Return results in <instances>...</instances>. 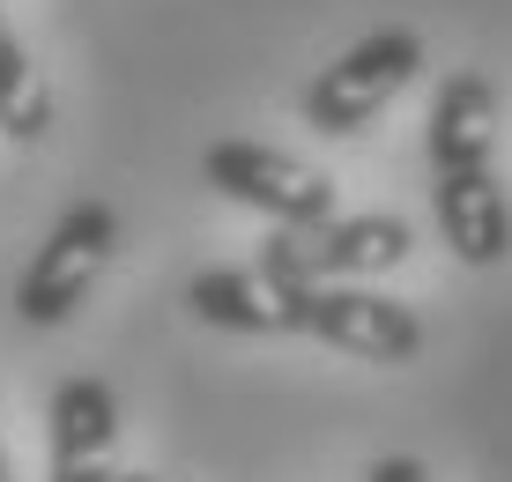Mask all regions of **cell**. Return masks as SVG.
<instances>
[{
  "mask_svg": "<svg viewBox=\"0 0 512 482\" xmlns=\"http://www.w3.org/2000/svg\"><path fill=\"white\" fill-rule=\"evenodd\" d=\"M112 245H119V208L112 201H75L45 230L38 260L15 282V319H23V327H60V319H75V305L97 290Z\"/></svg>",
  "mask_w": 512,
  "mask_h": 482,
  "instance_id": "277c9868",
  "label": "cell"
},
{
  "mask_svg": "<svg viewBox=\"0 0 512 482\" xmlns=\"http://www.w3.org/2000/svg\"><path fill=\"white\" fill-rule=\"evenodd\" d=\"M364 482H431V475H423V460H409V453H386V460H372Z\"/></svg>",
  "mask_w": 512,
  "mask_h": 482,
  "instance_id": "8fae6325",
  "label": "cell"
},
{
  "mask_svg": "<svg viewBox=\"0 0 512 482\" xmlns=\"http://www.w3.org/2000/svg\"><path fill=\"white\" fill-rule=\"evenodd\" d=\"M416 230L401 216H327L312 230H268L260 245V275L268 282H364L401 267Z\"/></svg>",
  "mask_w": 512,
  "mask_h": 482,
  "instance_id": "3957f363",
  "label": "cell"
},
{
  "mask_svg": "<svg viewBox=\"0 0 512 482\" xmlns=\"http://www.w3.org/2000/svg\"><path fill=\"white\" fill-rule=\"evenodd\" d=\"M423 149H431V178L438 171H483L498 156V89L475 67H453L431 97V127H423Z\"/></svg>",
  "mask_w": 512,
  "mask_h": 482,
  "instance_id": "ba28073f",
  "label": "cell"
},
{
  "mask_svg": "<svg viewBox=\"0 0 512 482\" xmlns=\"http://www.w3.org/2000/svg\"><path fill=\"white\" fill-rule=\"evenodd\" d=\"M416 67H423V38H416L409 23H386V30H372V38H357L342 60H327L320 75L305 82L297 112H305V127L327 134V141L364 134L386 104L416 82Z\"/></svg>",
  "mask_w": 512,
  "mask_h": 482,
  "instance_id": "6da1fadb",
  "label": "cell"
},
{
  "mask_svg": "<svg viewBox=\"0 0 512 482\" xmlns=\"http://www.w3.org/2000/svg\"><path fill=\"white\" fill-rule=\"evenodd\" d=\"M0 482H15V475H8V453H0Z\"/></svg>",
  "mask_w": 512,
  "mask_h": 482,
  "instance_id": "4fadbf2b",
  "label": "cell"
},
{
  "mask_svg": "<svg viewBox=\"0 0 512 482\" xmlns=\"http://www.w3.org/2000/svg\"><path fill=\"white\" fill-rule=\"evenodd\" d=\"M186 312L231 334H282V290L260 267H208L186 282Z\"/></svg>",
  "mask_w": 512,
  "mask_h": 482,
  "instance_id": "9c48e42d",
  "label": "cell"
},
{
  "mask_svg": "<svg viewBox=\"0 0 512 482\" xmlns=\"http://www.w3.org/2000/svg\"><path fill=\"white\" fill-rule=\"evenodd\" d=\"M112 482H156V475H112Z\"/></svg>",
  "mask_w": 512,
  "mask_h": 482,
  "instance_id": "7c38bea8",
  "label": "cell"
},
{
  "mask_svg": "<svg viewBox=\"0 0 512 482\" xmlns=\"http://www.w3.org/2000/svg\"><path fill=\"white\" fill-rule=\"evenodd\" d=\"M431 208H438V230H446L453 260L468 267H498L512 253V201L498 186V171H438L431 178Z\"/></svg>",
  "mask_w": 512,
  "mask_h": 482,
  "instance_id": "52a82bcc",
  "label": "cell"
},
{
  "mask_svg": "<svg viewBox=\"0 0 512 482\" xmlns=\"http://www.w3.org/2000/svg\"><path fill=\"white\" fill-rule=\"evenodd\" d=\"M201 178L223 193V201L268 216L275 230H312V223L334 216V186L327 178L312 164H297V156L268 149V141H208Z\"/></svg>",
  "mask_w": 512,
  "mask_h": 482,
  "instance_id": "5b68a950",
  "label": "cell"
},
{
  "mask_svg": "<svg viewBox=\"0 0 512 482\" xmlns=\"http://www.w3.org/2000/svg\"><path fill=\"white\" fill-rule=\"evenodd\" d=\"M282 290V334H312L327 349H349L364 364H416L423 356V319L409 305L357 282H275Z\"/></svg>",
  "mask_w": 512,
  "mask_h": 482,
  "instance_id": "7a4b0ae2",
  "label": "cell"
},
{
  "mask_svg": "<svg viewBox=\"0 0 512 482\" xmlns=\"http://www.w3.org/2000/svg\"><path fill=\"white\" fill-rule=\"evenodd\" d=\"M0 134L8 141H45L52 134V89L30 67V52L8 30V15H0Z\"/></svg>",
  "mask_w": 512,
  "mask_h": 482,
  "instance_id": "30bf717a",
  "label": "cell"
},
{
  "mask_svg": "<svg viewBox=\"0 0 512 482\" xmlns=\"http://www.w3.org/2000/svg\"><path fill=\"white\" fill-rule=\"evenodd\" d=\"M52 438V482H112V445H119V401L104 379H60L45 408Z\"/></svg>",
  "mask_w": 512,
  "mask_h": 482,
  "instance_id": "8992f818",
  "label": "cell"
}]
</instances>
